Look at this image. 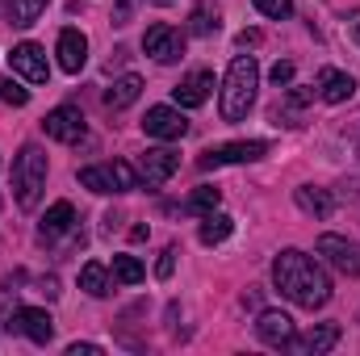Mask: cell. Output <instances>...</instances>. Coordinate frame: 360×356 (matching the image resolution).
I'll use <instances>...</instances> for the list:
<instances>
[{"label": "cell", "mask_w": 360, "mask_h": 356, "mask_svg": "<svg viewBox=\"0 0 360 356\" xmlns=\"http://www.w3.org/2000/svg\"><path fill=\"white\" fill-rule=\"evenodd\" d=\"M272 285H276L293 306H302V310H319V306H327V298H331V281H327L323 265H319L314 256L297 252V248H289V252H281V256L272 260Z\"/></svg>", "instance_id": "6da1fadb"}, {"label": "cell", "mask_w": 360, "mask_h": 356, "mask_svg": "<svg viewBox=\"0 0 360 356\" xmlns=\"http://www.w3.org/2000/svg\"><path fill=\"white\" fill-rule=\"evenodd\" d=\"M256 89H260V68L252 55H235V63L226 68L222 80V117L226 122H243L248 109L256 105Z\"/></svg>", "instance_id": "7a4b0ae2"}, {"label": "cell", "mask_w": 360, "mask_h": 356, "mask_svg": "<svg viewBox=\"0 0 360 356\" xmlns=\"http://www.w3.org/2000/svg\"><path fill=\"white\" fill-rule=\"evenodd\" d=\"M46 189V155L38 143H25L13 160V193H17V205L21 210H34L38 197Z\"/></svg>", "instance_id": "3957f363"}, {"label": "cell", "mask_w": 360, "mask_h": 356, "mask_svg": "<svg viewBox=\"0 0 360 356\" xmlns=\"http://www.w3.org/2000/svg\"><path fill=\"white\" fill-rule=\"evenodd\" d=\"M80 184L92 189V193H130L143 180H139V172L130 164L113 160V164H89V168H80Z\"/></svg>", "instance_id": "277c9868"}, {"label": "cell", "mask_w": 360, "mask_h": 356, "mask_svg": "<svg viewBox=\"0 0 360 356\" xmlns=\"http://www.w3.org/2000/svg\"><path fill=\"white\" fill-rule=\"evenodd\" d=\"M269 155V143L264 139H243V143H222V147H210L197 168H226V164H252V160H264Z\"/></svg>", "instance_id": "5b68a950"}, {"label": "cell", "mask_w": 360, "mask_h": 356, "mask_svg": "<svg viewBox=\"0 0 360 356\" xmlns=\"http://www.w3.org/2000/svg\"><path fill=\"white\" fill-rule=\"evenodd\" d=\"M314 252L344 276H360V243L356 239H344V235H319Z\"/></svg>", "instance_id": "8992f818"}, {"label": "cell", "mask_w": 360, "mask_h": 356, "mask_svg": "<svg viewBox=\"0 0 360 356\" xmlns=\"http://www.w3.org/2000/svg\"><path fill=\"white\" fill-rule=\"evenodd\" d=\"M8 68H13V76H21V80H30V84H46V76H51L46 51H42L38 42H17V46L8 51Z\"/></svg>", "instance_id": "52a82bcc"}, {"label": "cell", "mask_w": 360, "mask_h": 356, "mask_svg": "<svg viewBox=\"0 0 360 356\" xmlns=\"http://www.w3.org/2000/svg\"><path fill=\"white\" fill-rule=\"evenodd\" d=\"M42 130H46V139H55V143H80L84 139V113L76 109V105H59V109H51L46 117H42Z\"/></svg>", "instance_id": "ba28073f"}, {"label": "cell", "mask_w": 360, "mask_h": 356, "mask_svg": "<svg viewBox=\"0 0 360 356\" xmlns=\"http://www.w3.org/2000/svg\"><path fill=\"white\" fill-rule=\"evenodd\" d=\"M8 331L25 336V340H34V344H51V340H55V323H51V314L38 310V306H21V310H13V314H8Z\"/></svg>", "instance_id": "9c48e42d"}, {"label": "cell", "mask_w": 360, "mask_h": 356, "mask_svg": "<svg viewBox=\"0 0 360 356\" xmlns=\"http://www.w3.org/2000/svg\"><path fill=\"white\" fill-rule=\"evenodd\" d=\"M143 51L155 63H176L180 55H184V38H180V30H172L168 21H155L147 30V38H143Z\"/></svg>", "instance_id": "30bf717a"}, {"label": "cell", "mask_w": 360, "mask_h": 356, "mask_svg": "<svg viewBox=\"0 0 360 356\" xmlns=\"http://www.w3.org/2000/svg\"><path fill=\"white\" fill-rule=\"evenodd\" d=\"M143 130H147L151 139L176 143V139L188 134V122H184V113L172 109V105H151V109H147V117H143Z\"/></svg>", "instance_id": "8fae6325"}, {"label": "cell", "mask_w": 360, "mask_h": 356, "mask_svg": "<svg viewBox=\"0 0 360 356\" xmlns=\"http://www.w3.org/2000/svg\"><path fill=\"white\" fill-rule=\"evenodd\" d=\"M180 168V155L172 151V147H155V151H147L143 160H139V180H147L151 189L155 184H164V180L172 177Z\"/></svg>", "instance_id": "7c38bea8"}, {"label": "cell", "mask_w": 360, "mask_h": 356, "mask_svg": "<svg viewBox=\"0 0 360 356\" xmlns=\"http://www.w3.org/2000/svg\"><path fill=\"white\" fill-rule=\"evenodd\" d=\"M256 336H260L269 348H289V340H293V319H289L285 310H264V314L256 319Z\"/></svg>", "instance_id": "4fadbf2b"}, {"label": "cell", "mask_w": 360, "mask_h": 356, "mask_svg": "<svg viewBox=\"0 0 360 356\" xmlns=\"http://www.w3.org/2000/svg\"><path fill=\"white\" fill-rule=\"evenodd\" d=\"M55 55H59V68L76 76V72L84 68V59H89V38H84L80 30H63L59 42H55Z\"/></svg>", "instance_id": "5bb4252c"}, {"label": "cell", "mask_w": 360, "mask_h": 356, "mask_svg": "<svg viewBox=\"0 0 360 356\" xmlns=\"http://www.w3.org/2000/svg\"><path fill=\"white\" fill-rule=\"evenodd\" d=\"M210 92H214V76L210 72H188L176 89H172V96H176L180 109H197V105L210 101Z\"/></svg>", "instance_id": "9a60e30c"}, {"label": "cell", "mask_w": 360, "mask_h": 356, "mask_svg": "<svg viewBox=\"0 0 360 356\" xmlns=\"http://www.w3.org/2000/svg\"><path fill=\"white\" fill-rule=\"evenodd\" d=\"M319 96H323L327 105H344V101H352V96H356V80H352L348 72L323 68V72H319Z\"/></svg>", "instance_id": "2e32d148"}, {"label": "cell", "mask_w": 360, "mask_h": 356, "mask_svg": "<svg viewBox=\"0 0 360 356\" xmlns=\"http://www.w3.org/2000/svg\"><path fill=\"white\" fill-rule=\"evenodd\" d=\"M72 227H76V210H72V201H55V205L42 214L38 235H42V239H59V235H68Z\"/></svg>", "instance_id": "e0dca14e"}, {"label": "cell", "mask_w": 360, "mask_h": 356, "mask_svg": "<svg viewBox=\"0 0 360 356\" xmlns=\"http://www.w3.org/2000/svg\"><path fill=\"white\" fill-rule=\"evenodd\" d=\"M340 344V323H319L314 331H306L302 340H289V348H297V352H331Z\"/></svg>", "instance_id": "ac0fdd59"}, {"label": "cell", "mask_w": 360, "mask_h": 356, "mask_svg": "<svg viewBox=\"0 0 360 356\" xmlns=\"http://www.w3.org/2000/svg\"><path fill=\"white\" fill-rule=\"evenodd\" d=\"M139 92H143V80L130 72V76H122V80H113L109 89H105V105L117 113V109H130L134 101H139Z\"/></svg>", "instance_id": "d6986e66"}, {"label": "cell", "mask_w": 360, "mask_h": 356, "mask_svg": "<svg viewBox=\"0 0 360 356\" xmlns=\"http://www.w3.org/2000/svg\"><path fill=\"white\" fill-rule=\"evenodd\" d=\"M218 25H222V8L214 0H201L193 8V17H188V34H197V38H214Z\"/></svg>", "instance_id": "ffe728a7"}, {"label": "cell", "mask_w": 360, "mask_h": 356, "mask_svg": "<svg viewBox=\"0 0 360 356\" xmlns=\"http://www.w3.org/2000/svg\"><path fill=\"white\" fill-rule=\"evenodd\" d=\"M293 201H297L306 214H314V218H331V210H335L331 193H327V189H314V184H302V189H293Z\"/></svg>", "instance_id": "44dd1931"}, {"label": "cell", "mask_w": 360, "mask_h": 356, "mask_svg": "<svg viewBox=\"0 0 360 356\" xmlns=\"http://www.w3.org/2000/svg\"><path fill=\"white\" fill-rule=\"evenodd\" d=\"M46 4H51V0H8V21L25 30V25H34V21L46 13Z\"/></svg>", "instance_id": "7402d4cb"}, {"label": "cell", "mask_w": 360, "mask_h": 356, "mask_svg": "<svg viewBox=\"0 0 360 356\" xmlns=\"http://www.w3.org/2000/svg\"><path fill=\"white\" fill-rule=\"evenodd\" d=\"M231 231H235V222H231L226 214H205V222H201V243L214 248V243L231 239Z\"/></svg>", "instance_id": "603a6c76"}, {"label": "cell", "mask_w": 360, "mask_h": 356, "mask_svg": "<svg viewBox=\"0 0 360 356\" xmlns=\"http://www.w3.org/2000/svg\"><path fill=\"white\" fill-rule=\"evenodd\" d=\"M80 289L92 293V298H105V293H109V272H105V265H84L80 268Z\"/></svg>", "instance_id": "cb8c5ba5"}, {"label": "cell", "mask_w": 360, "mask_h": 356, "mask_svg": "<svg viewBox=\"0 0 360 356\" xmlns=\"http://www.w3.org/2000/svg\"><path fill=\"white\" fill-rule=\"evenodd\" d=\"M218 201H222V193L210 189V184H201V189H193V197L184 201V210H188V214H214Z\"/></svg>", "instance_id": "d4e9b609"}, {"label": "cell", "mask_w": 360, "mask_h": 356, "mask_svg": "<svg viewBox=\"0 0 360 356\" xmlns=\"http://www.w3.org/2000/svg\"><path fill=\"white\" fill-rule=\"evenodd\" d=\"M113 276H117L122 285H139V281L147 276V268L139 265L134 256H113Z\"/></svg>", "instance_id": "484cf974"}, {"label": "cell", "mask_w": 360, "mask_h": 356, "mask_svg": "<svg viewBox=\"0 0 360 356\" xmlns=\"http://www.w3.org/2000/svg\"><path fill=\"white\" fill-rule=\"evenodd\" d=\"M0 101L13 105V109H21V105H30V89H21L13 76H4V80H0Z\"/></svg>", "instance_id": "4316f807"}, {"label": "cell", "mask_w": 360, "mask_h": 356, "mask_svg": "<svg viewBox=\"0 0 360 356\" xmlns=\"http://www.w3.org/2000/svg\"><path fill=\"white\" fill-rule=\"evenodd\" d=\"M134 8H139V0H113L109 4V21L113 25H130L134 21Z\"/></svg>", "instance_id": "83f0119b"}, {"label": "cell", "mask_w": 360, "mask_h": 356, "mask_svg": "<svg viewBox=\"0 0 360 356\" xmlns=\"http://www.w3.org/2000/svg\"><path fill=\"white\" fill-rule=\"evenodd\" d=\"M256 8H260L264 17H272V21H281V17L293 13V0H256Z\"/></svg>", "instance_id": "f1b7e54d"}, {"label": "cell", "mask_w": 360, "mask_h": 356, "mask_svg": "<svg viewBox=\"0 0 360 356\" xmlns=\"http://www.w3.org/2000/svg\"><path fill=\"white\" fill-rule=\"evenodd\" d=\"M172 268H176V248H168V252L160 256V265H155V272H160V276L168 281V276H172Z\"/></svg>", "instance_id": "f546056e"}, {"label": "cell", "mask_w": 360, "mask_h": 356, "mask_svg": "<svg viewBox=\"0 0 360 356\" xmlns=\"http://www.w3.org/2000/svg\"><path fill=\"white\" fill-rule=\"evenodd\" d=\"M272 84L281 89V84H293V63H276L272 68Z\"/></svg>", "instance_id": "4dcf8cb0"}, {"label": "cell", "mask_w": 360, "mask_h": 356, "mask_svg": "<svg viewBox=\"0 0 360 356\" xmlns=\"http://www.w3.org/2000/svg\"><path fill=\"white\" fill-rule=\"evenodd\" d=\"M68 356H101V348H96V344H72Z\"/></svg>", "instance_id": "1f68e13d"}, {"label": "cell", "mask_w": 360, "mask_h": 356, "mask_svg": "<svg viewBox=\"0 0 360 356\" xmlns=\"http://www.w3.org/2000/svg\"><path fill=\"white\" fill-rule=\"evenodd\" d=\"M306 101H310V89H293V92H289V105H297V109H302Z\"/></svg>", "instance_id": "d6a6232c"}, {"label": "cell", "mask_w": 360, "mask_h": 356, "mask_svg": "<svg viewBox=\"0 0 360 356\" xmlns=\"http://www.w3.org/2000/svg\"><path fill=\"white\" fill-rule=\"evenodd\" d=\"M256 42H260V34H256V30H243V34H239V46H256Z\"/></svg>", "instance_id": "836d02e7"}, {"label": "cell", "mask_w": 360, "mask_h": 356, "mask_svg": "<svg viewBox=\"0 0 360 356\" xmlns=\"http://www.w3.org/2000/svg\"><path fill=\"white\" fill-rule=\"evenodd\" d=\"M352 38H356V42H360V21H356V25H352Z\"/></svg>", "instance_id": "e575fe53"}, {"label": "cell", "mask_w": 360, "mask_h": 356, "mask_svg": "<svg viewBox=\"0 0 360 356\" xmlns=\"http://www.w3.org/2000/svg\"><path fill=\"white\" fill-rule=\"evenodd\" d=\"M151 4H176V0H151Z\"/></svg>", "instance_id": "d590c367"}, {"label": "cell", "mask_w": 360, "mask_h": 356, "mask_svg": "<svg viewBox=\"0 0 360 356\" xmlns=\"http://www.w3.org/2000/svg\"><path fill=\"white\" fill-rule=\"evenodd\" d=\"M0 205H4V201H0Z\"/></svg>", "instance_id": "8d00e7d4"}, {"label": "cell", "mask_w": 360, "mask_h": 356, "mask_svg": "<svg viewBox=\"0 0 360 356\" xmlns=\"http://www.w3.org/2000/svg\"><path fill=\"white\" fill-rule=\"evenodd\" d=\"M356 319H360V314H356Z\"/></svg>", "instance_id": "74e56055"}]
</instances>
